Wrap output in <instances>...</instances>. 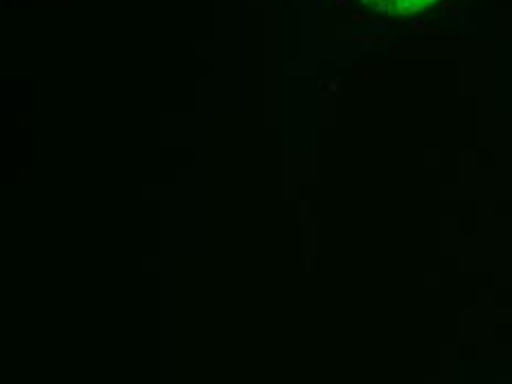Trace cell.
I'll list each match as a JSON object with an SVG mask.
<instances>
[{
  "label": "cell",
  "instance_id": "obj_1",
  "mask_svg": "<svg viewBox=\"0 0 512 384\" xmlns=\"http://www.w3.org/2000/svg\"><path fill=\"white\" fill-rule=\"evenodd\" d=\"M360 3L384 14H411L429 7L435 0H360Z\"/></svg>",
  "mask_w": 512,
  "mask_h": 384
}]
</instances>
